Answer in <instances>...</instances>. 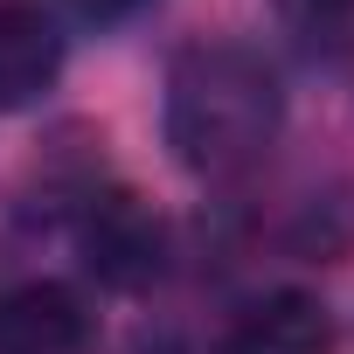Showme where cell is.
Masks as SVG:
<instances>
[{
    "mask_svg": "<svg viewBox=\"0 0 354 354\" xmlns=\"http://www.w3.org/2000/svg\"><path fill=\"white\" fill-rule=\"evenodd\" d=\"M91 313L70 285H21L0 299V354H84Z\"/></svg>",
    "mask_w": 354,
    "mask_h": 354,
    "instance_id": "cell-5",
    "label": "cell"
},
{
    "mask_svg": "<svg viewBox=\"0 0 354 354\" xmlns=\"http://www.w3.org/2000/svg\"><path fill=\"white\" fill-rule=\"evenodd\" d=\"M63 77L56 0H0V111L35 104Z\"/></svg>",
    "mask_w": 354,
    "mask_h": 354,
    "instance_id": "cell-3",
    "label": "cell"
},
{
    "mask_svg": "<svg viewBox=\"0 0 354 354\" xmlns=\"http://www.w3.org/2000/svg\"><path fill=\"white\" fill-rule=\"evenodd\" d=\"M271 15L306 63H340L354 49V0H271Z\"/></svg>",
    "mask_w": 354,
    "mask_h": 354,
    "instance_id": "cell-6",
    "label": "cell"
},
{
    "mask_svg": "<svg viewBox=\"0 0 354 354\" xmlns=\"http://www.w3.org/2000/svg\"><path fill=\"white\" fill-rule=\"evenodd\" d=\"M223 354H333V313L313 292H264L223 326Z\"/></svg>",
    "mask_w": 354,
    "mask_h": 354,
    "instance_id": "cell-4",
    "label": "cell"
},
{
    "mask_svg": "<svg viewBox=\"0 0 354 354\" xmlns=\"http://www.w3.org/2000/svg\"><path fill=\"white\" fill-rule=\"evenodd\" d=\"M84 264L111 285V292H146L167 271V223L153 216V202H139L132 188H104L84 202L77 223Z\"/></svg>",
    "mask_w": 354,
    "mask_h": 354,
    "instance_id": "cell-2",
    "label": "cell"
},
{
    "mask_svg": "<svg viewBox=\"0 0 354 354\" xmlns=\"http://www.w3.org/2000/svg\"><path fill=\"white\" fill-rule=\"evenodd\" d=\"M77 8H84L91 21H125V15H139V8H153V0H77Z\"/></svg>",
    "mask_w": 354,
    "mask_h": 354,
    "instance_id": "cell-7",
    "label": "cell"
},
{
    "mask_svg": "<svg viewBox=\"0 0 354 354\" xmlns=\"http://www.w3.org/2000/svg\"><path fill=\"white\" fill-rule=\"evenodd\" d=\"M285 91L250 42H188L167 70V146L188 174L223 181L264 160L278 139Z\"/></svg>",
    "mask_w": 354,
    "mask_h": 354,
    "instance_id": "cell-1",
    "label": "cell"
}]
</instances>
